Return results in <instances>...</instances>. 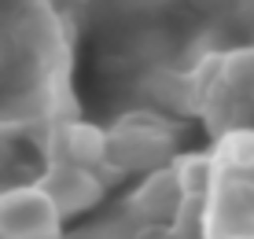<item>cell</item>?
<instances>
[{
	"label": "cell",
	"instance_id": "6da1fadb",
	"mask_svg": "<svg viewBox=\"0 0 254 239\" xmlns=\"http://www.w3.org/2000/svg\"><path fill=\"white\" fill-rule=\"evenodd\" d=\"M59 232L63 217L37 184L0 195V239H59Z\"/></svg>",
	"mask_w": 254,
	"mask_h": 239
},
{
	"label": "cell",
	"instance_id": "7a4b0ae2",
	"mask_svg": "<svg viewBox=\"0 0 254 239\" xmlns=\"http://www.w3.org/2000/svg\"><path fill=\"white\" fill-rule=\"evenodd\" d=\"M37 188L52 199V206H56V214L63 217V221L85 214V210H92L96 202L103 199L100 177H96L89 166H77V162H70V158L52 166V170L41 177Z\"/></svg>",
	"mask_w": 254,
	"mask_h": 239
},
{
	"label": "cell",
	"instance_id": "3957f363",
	"mask_svg": "<svg viewBox=\"0 0 254 239\" xmlns=\"http://www.w3.org/2000/svg\"><path fill=\"white\" fill-rule=\"evenodd\" d=\"M185 202V188H181V173L177 170H155L133 195V210L147 221H162L173 217Z\"/></svg>",
	"mask_w": 254,
	"mask_h": 239
},
{
	"label": "cell",
	"instance_id": "277c9868",
	"mask_svg": "<svg viewBox=\"0 0 254 239\" xmlns=\"http://www.w3.org/2000/svg\"><path fill=\"white\" fill-rule=\"evenodd\" d=\"M166 136L151 129H129L122 125L118 136L107 132V158H115V166L122 170H136V166H159V158L166 155Z\"/></svg>",
	"mask_w": 254,
	"mask_h": 239
},
{
	"label": "cell",
	"instance_id": "5b68a950",
	"mask_svg": "<svg viewBox=\"0 0 254 239\" xmlns=\"http://www.w3.org/2000/svg\"><path fill=\"white\" fill-rule=\"evenodd\" d=\"M63 151L70 162L100 170L107 166V129L92 125V121H70L63 129Z\"/></svg>",
	"mask_w": 254,
	"mask_h": 239
}]
</instances>
